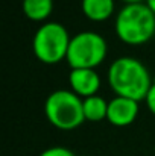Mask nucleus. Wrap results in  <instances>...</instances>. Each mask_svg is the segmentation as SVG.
Masks as SVG:
<instances>
[{"mask_svg":"<svg viewBox=\"0 0 155 156\" xmlns=\"http://www.w3.org/2000/svg\"><path fill=\"white\" fill-rule=\"evenodd\" d=\"M126 5H132V3H143V0H123Z\"/></svg>","mask_w":155,"mask_h":156,"instance_id":"nucleus-14","label":"nucleus"},{"mask_svg":"<svg viewBox=\"0 0 155 156\" xmlns=\"http://www.w3.org/2000/svg\"><path fill=\"white\" fill-rule=\"evenodd\" d=\"M44 114L52 126L59 130H73L85 121L82 99L70 90H56L49 94Z\"/></svg>","mask_w":155,"mask_h":156,"instance_id":"nucleus-3","label":"nucleus"},{"mask_svg":"<svg viewBox=\"0 0 155 156\" xmlns=\"http://www.w3.org/2000/svg\"><path fill=\"white\" fill-rule=\"evenodd\" d=\"M84 105V117L88 121H101L106 118L108 114V102L101 96H91L82 99Z\"/></svg>","mask_w":155,"mask_h":156,"instance_id":"nucleus-10","label":"nucleus"},{"mask_svg":"<svg viewBox=\"0 0 155 156\" xmlns=\"http://www.w3.org/2000/svg\"><path fill=\"white\" fill-rule=\"evenodd\" d=\"M138 102L116 96L113 100L108 102L106 120L116 127H125L134 123L138 115Z\"/></svg>","mask_w":155,"mask_h":156,"instance_id":"nucleus-6","label":"nucleus"},{"mask_svg":"<svg viewBox=\"0 0 155 156\" xmlns=\"http://www.w3.org/2000/svg\"><path fill=\"white\" fill-rule=\"evenodd\" d=\"M108 82L119 97L142 102L146 99L154 80L143 62L131 56H122L111 62Z\"/></svg>","mask_w":155,"mask_h":156,"instance_id":"nucleus-1","label":"nucleus"},{"mask_svg":"<svg viewBox=\"0 0 155 156\" xmlns=\"http://www.w3.org/2000/svg\"><path fill=\"white\" fill-rule=\"evenodd\" d=\"M53 11V0H23V12L32 21H44Z\"/></svg>","mask_w":155,"mask_h":156,"instance_id":"nucleus-9","label":"nucleus"},{"mask_svg":"<svg viewBox=\"0 0 155 156\" xmlns=\"http://www.w3.org/2000/svg\"><path fill=\"white\" fill-rule=\"evenodd\" d=\"M70 35L67 29L56 21H47L34 35L32 50L35 56L44 64H58L67 58Z\"/></svg>","mask_w":155,"mask_h":156,"instance_id":"nucleus-4","label":"nucleus"},{"mask_svg":"<svg viewBox=\"0 0 155 156\" xmlns=\"http://www.w3.org/2000/svg\"><path fill=\"white\" fill-rule=\"evenodd\" d=\"M84 15L91 21H105L114 12V0H82Z\"/></svg>","mask_w":155,"mask_h":156,"instance_id":"nucleus-8","label":"nucleus"},{"mask_svg":"<svg viewBox=\"0 0 155 156\" xmlns=\"http://www.w3.org/2000/svg\"><path fill=\"white\" fill-rule=\"evenodd\" d=\"M145 100H146V105H148L149 111L155 115V79H154V82H152V87H151V90H149V93H148V96H146Z\"/></svg>","mask_w":155,"mask_h":156,"instance_id":"nucleus-12","label":"nucleus"},{"mask_svg":"<svg viewBox=\"0 0 155 156\" xmlns=\"http://www.w3.org/2000/svg\"><path fill=\"white\" fill-rule=\"evenodd\" d=\"M106 41L96 32H79L76 34L68 46L65 61L73 68H91L94 70L106 58Z\"/></svg>","mask_w":155,"mask_h":156,"instance_id":"nucleus-5","label":"nucleus"},{"mask_svg":"<svg viewBox=\"0 0 155 156\" xmlns=\"http://www.w3.org/2000/svg\"><path fill=\"white\" fill-rule=\"evenodd\" d=\"M114 29L122 43L145 44L155 35V14L146 3L125 5L116 17Z\"/></svg>","mask_w":155,"mask_h":156,"instance_id":"nucleus-2","label":"nucleus"},{"mask_svg":"<svg viewBox=\"0 0 155 156\" xmlns=\"http://www.w3.org/2000/svg\"><path fill=\"white\" fill-rule=\"evenodd\" d=\"M68 83L72 91L79 97L98 96L101 88V77L96 70L91 68H73L68 74Z\"/></svg>","mask_w":155,"mask_h":156,"instance_id":"nucleus-7","label":"nucleus"},{"mask_svg":"<svg viewBox=\"0 0 155 156\" xmlns=\"http://www.w3.org/2000/svg\"><path fill=\"white\" fill-rule=\"evenodd\" d=\"M40 156H76L70 149L67 147H61V146H56V147H49L46 149L44 152H41Z\"/></svg>","mask_w":155,"mask_h":156,"instance_id":"nucleus-11","label":"nucleus"},{"mask_svg":"<svg viewBox=\"0 0 155 156\" xmlns=\"http://www.w3.org/2000/svg\"><path fill=\"white\" fill-rule=\"evenodd\" d=\"M146 5L149 6V9L155 14V0H146Z\"/></svg>","mask_w":155,"mask_h":156,"instance_id":"nucleus-13","label":"nucleus"}]
</instances>
